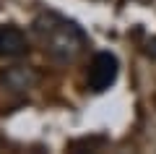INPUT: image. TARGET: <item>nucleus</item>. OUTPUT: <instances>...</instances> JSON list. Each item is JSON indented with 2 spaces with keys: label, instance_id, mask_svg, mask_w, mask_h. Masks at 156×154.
<instances>
[{
  "label": "nucleus",
  "instance_id": "obj_3",
  "mask_svg": "<svg viewBox=\"0 0 156 154\" xmlns=\"http://www.w3.org/2000/svg\"><path fill=\"white\" fill-rule=\"evenodd\" d=\"M29 42L23 32L11 24H0V60H13V58L26 55Z\"/></svg>",
  "mask_w": 156,
  "mask_h": 154
},
{
  "label": "nucleus",
  "instance_id": "obj_5",
  "mask_svg": "<svg viewBox=\"0 0 156 154\" xmlns=\"http://www.w3.org/2000/svg\"><path fill=\"white\" fill-rule=\"evenodd\" d=\"M143 52L151 58V60H156V37H148V39H146V44H143Z\"/></svg>",
  "mask_w": 156,
  "mask_h": 154
},
{
  "label": "nucleus",
  "instance_id": "obj_1",
  "mask_svg": "<svg viewBox=\"0 0 156 154\" xmlns=\"http://www.w3.org/2000/svg\"><path fill=\"white\" fill-rule=\"evenodd\" d=\"M34 34L39 37L44 52L57 63H76L89 47V37L76 21L55 11H44L34 18Z\"/></svg>",
  "mask_w": 156,
  "mask_h": 154
},
{
  "label": "nucleus",
  "instance_id": "obj_4",
  "mask_svg": "<svg viewBox=\"0 0 156 154\" xmlns=\"http://www.w3.org/2000/svg\"><path fill=\"white\" fill-rule=\"evenodd\" d=\"M3 84H5L11 92H29V89L37 86L39 76L34 68H26V66H16V68H8V71H3Z\"/></svg>",
  "mask_w": 156,
  "mask_h": 154
},
{
  "label": "nucleus",
  "instance_id": "obj_2",
  "mask_svg": "<svg viewBox=\"0 0 156 154\" xmlns=\"http://www.w3.org/2000/svg\"><path fill=\"white\" fill-rule=\"evenodd\" d=\"M117 73H120V63L112 52H96L89 63V76H86V84H89L91 92L101 94L117 81Z\"/></svg>",
  "mask_w": 156,
  "mask_h": 154
}]
</instances>
